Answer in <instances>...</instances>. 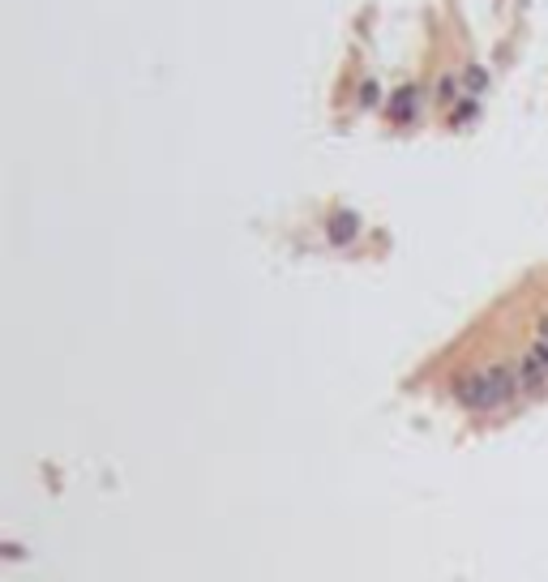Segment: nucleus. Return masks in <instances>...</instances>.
Segmentation results:
<instances>
[{"label": "nucleus", "instance_id": "f257e3e1", "mask_svg": "<svg viewBox=\"0 0 548 582\" xmlns=\"http://www.w3.org/2000/svg\"><path fill=\"white\" fill-rule=\"evenodd\" d=\"M519 390H523L519 364H493V368H484V373H463V377H454V398H459L467 411H493V407L510 403Z\"/></svg>", "mask_w": 548, "mask_h": 582}, {"label": "nucleus", "instance_id": "f03ea898", "mask_svg": "<svg viewBox=\"0 0 548 582\" xmlns=\"http://www.w3.org/2000/svg\"><path fill=\"white\" fill-rule=\"evenodd\" d=\"M416 111H420V90H416V86H399L394 99H390V120L403 124V120H412Z\"/></svg>", "mask_w": 548, "mask_h": 582}, {"label": "nucleus", "instance_id": "7ed1b4c3", "mask_svg": "<svg viewBox=\"0 0 548 582\" xmlns=\"http://www.w3.org/2000/svg\"><path fill=\"white\" fill-rule=\"evenodd\" d=\"M360 236V219L352 214V210H339L334 219H330V244H352Z\"/></svg>", "mask_w": 548, "mask_h": 582}, {"label": "nucleus", "instance_id": "20e7f679", "mask_svg": "<svg viewBox=\"0 0 548 582\" xmlns=\"http://www.w3.org/2000/svg\"><path fill=\"white\" fill-rule=\"evenodd\" d=\"M463 86H467V90H472V94H476V90H484V86H489V73H484V69H480V64H472V69H467V73H463Z\"/></svg>", "mask_w": 548, "mask_h": 582}, {"label": "nucleus", "instance_id": "39448f33", "mask_svg": "<svg viewBox=\"0 0 548 582\" xmlns=\"http://www.w3.org/2000/svg\"><path fill=\"white\" fill-rule=\"evenodd\" d=\"M373 103H382V86L369 77V81H360V107H373Z\"/></svg>", "mask_w": 548, "mask_h": 582}, {"label": "nucleus", "instance_id": "423d86ee", "mask_svg": "<svg viewBox=\"0 0 548 582\" xmlns=\"http://www.w3.org/2000/svg\"><path fill=\"white\" fill-rule=\"evenodd\" d=\"M476 111H480V103H476V99H463V103L454 107V124H467Z\"/></svg>", "mask_w": 548, "mask_h": 582}, {"label": "nucleus", "instance_id": "0eeeda50", "mask_svg": "<svg viewBox=\"0 0 548 582\" xmlns=\"http://www.w3.org/2000/svg\"><path fill=\"white\" fill-rule=\"evenodd\" d=\"M437 94H442V103H446V99H454V81H450V77H442V86H437Z\"/></svg>", "mask_w": 548, "mask_h": 582}, {"label": "nucleus", "instance_id": "6e6552de", "mask_svg": "<svg viewBox=\"0 0 548 582\" xmlns=\"http://www.w3.org/2000/svg\"><path fill=\"white\" fill-rule=\"evenodd\" d=\"M540 343H548V317L540 321Z\"/></svg>", "mask_w": 548, "mask_h": 582}]
</instances>
